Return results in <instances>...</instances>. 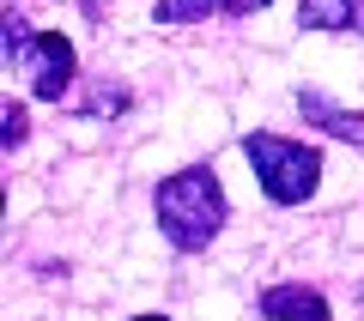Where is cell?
Instances as JSON below:
<instances>
[{
  "mask_svg": "<svg viewBox=\"0 0 364 321\" xmlns=\"http://www.w3.org/2000/svg\"><path fill=\"white\" fill-rule=\"evenodd\" d=\"M152 212H158V231L170 236V249L195 255V249H207L213 236H219V224H225V188H219V176H213L207 164L176 170V176L158 182Z\"/></svg>",
  "mask_w": 364,
  "mask_h": 321,
  "instance_id": "1",
  "label": "cell"
},
{
  "mask_svg": "<svg viewBox=\"0 0 364 321\" xmlns=\"http://www.w3.org/2000/svg\"><path fill=\"white\" fill-rule=\"evenodd\" d=\"M243 158L255 164L261 176V194H267L273 206H298L316 194V182H322V152L304 140H279V134H249L243 140Z\"/></svg>",
  "mask_w": 364,
  "mask_h": 321,
  "instance_id": "2",
  "label": "cell"
},
{
  "mask_svg": "<svg viewBox=\"0 0 364 321\" xmlns=\"http://www.w3.org/2000/svg\"><path fill=\"white\" fill-rule=\"evenodd\" d=\"M25 79H31V91H37L43 103H61L67 97V85H73V67H79V55H73V43L61 37V31H37V43L25 49Z\"/></svg>",
  "mask_w": 364,
  "mask_h": 321,
  "instance_id": "3",
  "label": "cell"
},
{
  "mask_svg": "<svg viewBox=\"0 0 364 321\" xmlns=\"http://www.w3.org/2000/svg\"><path fill=\"white\" fill-rule=\"evenodd\" d=\"M298 116L310 121V128H322L328 140L364 146V116H358V109H340V103L322 97V91H298Z\"/></svg>",
  "mask_w": 364,
  "mask_h": 321,
  "instance_id": "4",
  "label": "cell"
},
{
  "mask_svg": "<svg viewBox=\"0 0 364 321\" xmlns=\"http://www.w3.org/2000/svg\"><path fill=\"white\" fill-rule=\"evenodd\" d=\"M261 315L267 321H334V309H328V297L316 285H273L261 297Z\"/></svg>",
  "mask_w": 364,
  "mask_h": 321,
  "instance_id": "5",
  "label": "cell"
},
{
  "mask_svg": "<svg viewBox=\"0 0 364 321\" xmlns=\"http://www.w3.org/2000/svg\"><path fill=\"white\" fill-rule=\"evenodd\" d=\"M364 0H298V25L304 31H346L358 25Z\"/></svg>",
  "mask_w": 364,
  "mask_h": 321,
  "instance_id": "6",
  "label": "cell"
},
{
  "mask_svg": "<svg viewBox=\"0 0 364 321\" xmlns=\"http://www.w3.org/2000/svg\"><path fill=\"white\" fill-rule=\"evenodd\" d=\"M128 103H134V91L122 79H97L85 97V116H128Z\"/></svg>",
  "mask_w": 364,
  "mask_h": 321,
  "instance_id": "7",
  "label": "cell"
},
{
  "mask_svg": "<svg viewBox=\"0 0 364 321\" xmlns=\"http://www.w3.org/2000/svg\"><path fill=\"white\" fill-rule=\"evenodd\" d=\"M213 13H225V0H158L152 6L158 25H188V18H213Z\"/></svg>",
  "mask_w": 364,
  "mask_h": 321,
  "instance_id": "8",
  "label": "cell"
},
{
  "mask_svg": "<svg viewBox=\"0 0 364 321\" xmlns=\"http://www.w3.org/2000/svg\"><path fill=\"white\" fill-rule=\"evenodd\" d=\"M31 43H37V31H31L25 18H18L13 6H6V18H0V55H6V67H13V61H25V49H31Z\"/></svg>",
  "mask_w": 364,
  "mask_h": 321,
  "instance_id": "9",
  "label": "cell"
},
{
  "mask_svg": "<svg viewBox=\"0 0 364 321\" xmlns=\"http://www.w3.org/2000/svg\"><path fill=\"white\" fill-rule=\"evenodd\" d=\"M31 140V116H25V103H6V116H0V146L13 152V146Z\"/></svg>",
  "mask_w": 364,
  "mask_h": 321,
  "instance_id": "10",
  "label": "cell"
},
{
  "mask_svg": "<svg viewBox=\"0 0 364 321\" xmlns=\"http://www.w3.org/2000/svg\"><path fill=\"white\" fill-rule=\"evenodd\" d=\"M255 6H273V0H225V13H231V18H243V13H255Z\"/></svg>",
  "mask_w": 364,
  "mask_h": 321,
  "instance_id": "11",
  "label": "cell"
},
{
  "mask_svg": "<svg viewBox=\"0 0 364 321\" xmlns=\"http://www.w3.org/2000/svg\"><path fill=\"white\" fill-rule=\"evenodd\" d=\"M134 321H164V315H134Z\"/></svg>",
  "mask_w": 364,
  "mask_h": 321,
  "instance_id": "12",
  "label": "cell"
},
{
  "mask_svg": "<svg viewBox=\"0 0 364 321\" xmlns=\"http://www.w3.org/2000/svg\"><path fill=\"white\" fill-rule=\"evenodd\" d=\"M352 31H364V13H358V25H352Z\"/></svg>",
  "mask_w": 364,
  "mask_h": 321,
  "instance_id": "13",
  "label": "cell"
}]
</instances>
